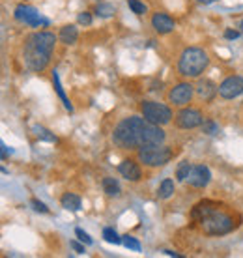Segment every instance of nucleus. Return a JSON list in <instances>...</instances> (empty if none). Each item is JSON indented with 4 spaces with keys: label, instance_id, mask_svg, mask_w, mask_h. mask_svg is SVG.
Wrapping results in <instances>:
<instances>
[{
    "label": "nucleus",
    "instance_id": "9d476101",
    "mask_svg": "<svg viewBox=\"0 0 243 258\" xmlns=\"http://www.w3.org/2000/svg\"><path fill=\"white\" fill-rule=\"evenodd\" d=\"M193 99V86L189 83L176 84L172 90L168 92V103L176 105V107H184V105L191 103Z\"/></svg>",
    "mask_w": 243,
    "mask_h": 258
},
{
    "label": "nucleus",
    "instance_id": "473e14b6",
    "mask_svg": "<svg viewBox=\"0 0 243 258\" xmlns=\"http://www.w3.org/2000/svg\"><path fill=\"white\" fill-rule=\"evenodd\" d=\"M165 254H168V256H176V258H181V254H178V252H174V251H163Z\"/></svg>",
    "mask_w": 243,
    "mask_h": 258
},
{
    "label": "nucleus",
    "instance_id": "1a4fd4ad",
    "mask_svg": "<svg viewBox=\"0 0 243 258\" xmlns=\"http://www.w3.org/2000/svg\"><path fill=\"white\" fill-rule=\"evenodd\" d=\"M243 94V77L234 75V77L224 79L223 83L219 84V96L223 99H234V97Z\"/></svg>",
    "mask_w": 243,
    "mask_h": 258
},
{
    "label": "nucleus",
    "instance_id": "0eeeda50",
    "mask_svg": "<svg viewBox=\"0 0 243 258\" xmlns=\"http://www.w3.org/2000/svg\"><path fill=\"white\" fill-rule=\"evenodd\" d=\"M13 17L23 23V25H28V26H47L49 25V21L41 17V13L32 6H25V4H21V6L15 8V12H13Z\"/></svg>",
    "mask_w": 243,
    "mask_h": 258
},
{
    "label": "nucleus",
    "instance_id": "4468645a",
    "mask_svg": "<svg viewBox=\"0 0 243 258\" xmlns=\"http://www.w3.org/2000/svg\"><path fill=\"white\" fill-rule=\"evenodd\" d=\"M197 94H199L200 99L211 101L219 94V86L213 81H210V79H200L199 84H197Z\"/></svg>",
    "mask_w": 243,
    "mask_h": 258
},
{
    "label": "nucleus",
    "instance_id": "2eb2a0df",
    "mask_svg": "<svg viewBox=\"0 0 243 258\" xmlns=\"http://www.w3.org/2000/svg\"><path fill=\"white\" fill-rule=\"evenodd\" d=\"M58 38H60V41H62V43H66V45H73V43L79 39L77 26H75V25H66L64 28L60 30Z\"/></svg>",
    "mask_w": 243,
    "mask_h": 258
},
{
    "label": "nucleus",
    "instance_id": "ddd939ff",
    "mask_svg": "<svg viewBox=\"0 0 243 258\" xmlns=\"http://www.w3.org/2000/svg\"><path fill=\"white\" fill-rule=\"evenodd\" d=\"M152 26H154V30L157 34H168L174 30V21L172 17H168L166 13H154L152 15Z\"/></svg>",
    "mask_w": 243,
    "mask_h": 258
},
{
    "label": "nucleus",
    "instance_id": "cd10ccee",
    "mask_svg": "<svg viewBox=\"0 0 243 258\" xmlns=\"http://www.w3.org/2000/svg\"><path fill=\"white\" fill-rule=\"evenodd\" d=\"M75 234H77V238L83 241L84 245H92V243H94V241H92V238H90L88 234L84 232L83 228H75Z\"/></svg>",
    "mask_w": 243,
    "mask_h": 258
},
{
    "label": "nucleus",
    "instance_id": "c756f323",
    "mask_svg": "<svg viewBox=\"0 0 243 258\" xmlns=\"http://www.w3.org/2000/svg\"><path fill=\"white\" fill-rule=\"evenodd\" d=\"M12 154V148H8L4 142H0V157H2V161L8 159V155Z\"/></svg>",
    "mask_w": 243,
    "mask_h": 258
},
{
    "label": "nucleus",
    "instance_id": "f704fd0d",
    "mask_svg": "<svg viewBox=\"0 0 243 258\" xmlns=\"http://www.w3.org/2000/svg\"><path fill=\"white\" fill-rule=\"evenodd\" d=\"M241 28H243V23H241Z\"/></svg>",
    "mask_w": 243,
    "mask_h": 258
},
{
    "label": "nucleus",
    "instance_id": "c85d7f7f",
    "mask_svg": "<svg viewBox=\"0 0 243 258\" xmlns=\"http://www.w3.org/2000/svg\"><path fill=\"white\" fill-rule=\"evenodd\" d=\"M32 206H34V210L39 213H49V208L45 206L43 202H39V200H36V199L32 200Z\"/></svg>",
    "mask_w": 243,
    "mask_h": 258
},
{
    "label": "nucleus",
    "instance_id": "39448f33",
    "mask_svg": "<svg viewBox=\"0 0 243 258\" xmlns=\"http://www.w3.org/2000/svg\"><path fill=\"white\" fill-rule=\"evenodd\" d=\"M172 155V150L163 144H152V146L139 148V161L144 163L146 167H163L166 163H170Z\"/></svg>",
    "mask_w": 243,
    "mask_h": 258
},
{
    "label": "nucleus",
    "instance_id": "a878e982",
    "mask_svg": "<svg viewBox=\"0 0 243 258\" xmlns=\"http://www.w3.org/2000/svg\"><path fill=\"white\" fill-rule=\"evenodd\" d=\"M202 131H204L206 135H217L219 133V125L215 122H204L202 123Z\"/></svg>",
    "mask_w": 243,
    "mask_h": 258
},
{
    "label": "nucleus",
    "instance_id": "5701e85b",
    "mask_svg": "<svg viewBox=\"0 0 243 258\" xmlns=\"http://www.w3.org/2000/svg\"><path fill=\"white\" fill-rule=\"evenodd\" d=\"M103 238H105V241H109V243H114V245L122 243V238L118 236V232H116L114 228H105V230H103Z\"/></svg>",
    "mask_w": 243,
    "mask_h": 258
},
{
    "label": "nucleus",
    "instance_id": "f3484780",
    "mask_svg": "<svg viewBox=\"0 0 243 258\" xmlns=\"http://www.w3.org/2000/svg\"><path fill=\"white\" fill-rule=\"evenodd\" d=\"M52 84H54V90H56L58 97H60L62 103H64V109L68 110V112H73V105L70 103V99L66 96V92H64V88H62V84H60V77H58L56 71H52Z\"/></svg>",
    "mask_w": 243,
    "mask_h": 258
},
{
    "label": "nucleus",
    "instance_id": "b1692460",
    "mask_svg": "<svg viewBox=\"0 0 243 258\" xmlns=\"http://www.w3.org/2000/svg\"><path fill=\"white\" fill-rule=\"evenodd\" d=\"M114 12V6H110V4H97L96 8V15H99V17H112Z\"/></svg>",
    "mask_w": 243,
    "mask_h": 258
},
{
    "label": "nucleus",
    "instance_id": "aec40b11",
    "mask_svg": "<svg viewBox=\"0 0 243 258\" xmlns=\"http://www.w3.org/2000/svg\"><path fill=\"white\" fill-rule=\"evenodd\" d=\"M34 133H36V137H38L39 141H47V142H56L58 139L54 135H52L49 129L41 127V125H34Z\"/></svg>",
    "mask_w": 243,
    "mask_h": 258
},
{
    "label": "nucleus",
    "instance_id": "393cba45",
    "mask_svg": "<svg viewBox=\"0 0 243 258\" xmlns=\"http://www.w3.org/2000/svg\"><path fill=\"white\" fill-rule=\"evenodd\" d=\"M129 8H131V12L137 13V15H144L148 12L146 4H142L141 0H128Z\"/></svg>",
    "mask_w": 243,
    "mask_h": 258
},
{
    "label": "nucleus",
    "instance_id": "f03ea898",
    "mask_svg": "<svg viewBox=\"0 0 243 258\" xmlns=\"http://www.w3.org/2000/svg\"><path fill=\"white\" fill-rule=\"evenodd\" d=\"M191 219L200 226V230L208 236H224L237 226L230 213L223 212L215 202H200L193 208Z\"/></svg>",
    "mask_w": 243,
    "mask_h": 258
},
{
    "label": "nucleus",
    "instance_id": "6e6552de",
    "mask_svg": "<svg viewBox=\"0 0 243 258\" xmlns=\"http://www.w3.org/2000/svg\"><path fill=\"white\" fill-rule=\"evenodd\" d=\"M174 120L179 129H195L204 123V116L199 109H181Z\"/></svg>",
    "mask_w": 243,
    "mask_h": 258
},
{
    "label": "nucleus",
    "instance_id": "2f4dec72",
    "mask_svg": "<svg viewBox=\"0 0 243 258\" xmlns=\"http://www.w3.org/2000/svg\"><path fill=\"white\" fill-rule=\"evenodd\" d=\"M71 247H73V249H75V252H79V254H81V252H84V247L79 245L77 241H71Z\"/></svg>",
    "mask_w": 243,
    "mask_h": 258
},
{
    "label": "nucleus",
    "instance_id": "bb28decb",
    "mask_svg": "<svg viewBox=\"0 0 243 258\" xmlns=\"http://www.w3.org/2000/svg\"><path fill=\"white\" fill-rule=\"evenodd\" d=\"M77 23H79V25L90 26V25H92V13H90V12H83V13H79Z\"/></svg>",
    "mask_w": 243,
    "mask_h": 258
},
{
    "label": "nucleus",
    "instance_id": "a211bd4d",
    "mask_svg": "<svg viewBox=\"0 0 243 258\" xmlns=\"http://www.w3.org/2000/svg\"><path fill=\"white\" fill-rule=\"evenodd\" d=\"M174 195V181L170 180V178H166V180L161 181L159 189H157V197H159L161 200H166L170 199Z\"/></svg>",
    "mask_w": 243,
    "mask_h": 258
},
{
    "label": "nucleus",
    "instance_id": "412c9836",
    "mask_svg": "<svg viewBox=\"0 0 243 258\" xmlns=\"http://www.w3.org/2000/svg\"><path fill=\"white\" fill-rule=\"evenodd\" d=\"M191 167H193V163H189V161L179 163L178 168H176V178H178V181H186L187 180V174H189Z\"/></svg>",
    "mask_w": 243,
    "mask_h": 258
},
{
    "label": "nucleus",
    "instance_id": "f257e3e1",
    "mask_svg": "<svg viewBox=\"0 0 243 258\" xmlns=\"http://www.w3.org/2000/svg\"><path fill=\"white\" fill-rule=\"evenodd\" d=\"M112 142L122 150H139L142 146L163 144L165 131L161 125L148 122L144 116H128L114 127Z\"/></svg>",
    "mask_w": 243,
    "mask_h": 258
},
{
    "label": "nucleus",
    "instance_id": "7ed1b4c3",
    "mask_svg": "<svg viewBox=\"0 0 243 258\" xmlns=\"http://www.w3.org/2000/svg\"><path fill=\"white\" fill-rule=\"evenodd\" d=\"M56 45V36L51 32H34L30 34L23 47V56L28 70L41 73L49 66L51 54Z\"/></svg>",
    "mask_w": 243,
    "mask_h": 258
},
{
    "label": "nucleus",
    "instance_id": "20e7f679",
    "mask_svg": "<svg viewBox=\"0 0 243 258\" xmlns=\"http://www.w3.org/2000/svg\"><path fill=\"white\" fill-rule=\"evenodd\" d=\"M208 64H210V58H208V52L204 49H200V47H189L179 56L178 71L179 75H184V77L195 79V77H200L204 73Z\"/></svg>",
    "mask_w": 243,
    "mask_h": 258
},
{
    "label": "nucleus",
    "instance_id": "423d86ee",
    "mask_svg": "<svg viewBox=\"0 0 243 258\" xmlns=\"http://www.w3.org/2000/svg\"><path fill=\"white\" fill-rule=\"evenodd\" d=\"M141 114L155 125H165L172 120V110L159 101H144L141 105Z\"/></svg>",
    "mask_w": 243,
    "mask_h": 258
},
{
    "label": "nucleus",
    "instance_id": "72a5a7b5",
    "mask_svg": "<svg viewBox=\"0 0 243 258\" xmlns=\"http://www.w3.org/2000/svg\"><path fill=\"white\" fill-rule=\"evenodd\" d=\"M200 4H211V2H215V0H197Z\"/></svg>",
    "mask_w": 243,
    "mask_h": 258
},
{
    "label": "nucleus",
    "instance_id": "4be33fe9",
    "mask_svg": "<svg viewBox=\"0 0 243 258\" xmlns=\"http://www.w3.org/2000/svg\"><path fill=\"white\" fill-rule=\"evenodd\" d=\"M122 243L128 247V249H131V251H141V241L137 238H133V236H129V234L122 236Z\"/></svg>",
    "mask_w": 243,
    "mask_h": 258
},
{
    "label": "nucleus",
    "instance_id": "dca6fc26",
    "mask_svg": "<svg viewBox=\"0 0 243 258\" xmlns=\"http://www.w3.org/2000/svg\"><path fill=\"white\" fill-rule=\"evenodd\" d=\"M60 202H62V208H66L68 212H79L81 206H83L81 199H79L75 193H64L62 199H60Z\"/></svg>",
    "mask_w": 243,
    "mask_h": 258
},
{
    "label": "nucleus",
    "instance_id": "6ab92c4d",
    "mask_svg": "<svg viewBox=\"0 0 243 258\" xmlns=\"http://www.w3.org/2000/svg\"><path fill=\"white\" fill-rule=\"evenodd\" d=\"M103 191L109 197H120V183L114 178H103Z\"/></svg>",
    "mask_w": 243,
    "mask_h": 258
},
{
    "label": "nucleus",
    "instance_id": "9b49d317",
    "mask_svg": "<svg viewBox=\"0 0 243 258\" xmlns=\"http://www.w3.org/2000/svg\"><path fill=\"white\" fill-rule=\"evenodd\" d=\"M211 180V172L210 168L206 167V165H193L191 170H189V174H187V183L193 185V187L197 189H202L206 187Z\"/></svg>",
    "mask_w": 243,
    "mask_h": 258
},
{
    "label": "nucleus",
    "instance_id": "7c9ffc66",
    "mask_svg": "<svg viewBox=\"0 0 243 258\" xmlns=\"http://www.w3.org/2000/svg\"><path fill=\"white\" fill-rule=\"evenodd\" d=\"M224 38H226V39H237V38H239V32H237V30H230V28H228V30L224 32Z\"/></svg>",
    "mask_w": 243,
    "mask_h": 258
},
{
    "label": "nucleus",
    "instance_id": "f8f14e48",
    "mask_svg": "<svg viewBox=\"0 0 243 258\" xmlns=\"http://www.w3.org/2000/svg\"><path fill=\"white\" fill-rule=\"evenodd\" d=\"M118 172L122 174V178H126L128 181H139L142 178L141 167L133 161V159H124L118 167Z\"/></svg>",
    "mask_w": 243,
    "mask_h": 258
}]
</instances>
